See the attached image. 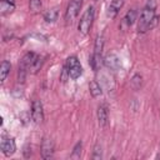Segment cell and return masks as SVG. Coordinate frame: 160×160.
<instances>
[{"label":"cell","mask_w":160,"mask_h":160,"mask_svg":"<svg viewBox=\"0 0 160 160\" xmlns=\"http://www.w3.org/2000/svg\"><path fill=\"white\" fill-rule=\"evenodd\" d=\"M159 22V16L156 15L155 5L150 2L141 10L140 16L138 19V32L145 34L150 30H152Z\"/></svg>","instance_id":"6da1fadb"},{"label":"cell","mask_w":160,"mask_h":160,"mask_svg":"<svg viewBox=\"0 0 160 160\" xmlns=\"http://www.w3.org/2000/svg\"><path fill=\"white\" fill-rule=\"evenodd\" d=\"M38 56H39V55L35 54L34 51H29V52H26V54L21 58L20 64H19V71H18V80H19V82H20V81L22 82V81L25 80L28 72H30V70H31V68H32L35 60L38 59Z\"/></svg>","instance_id":"7a4b0ae2"},{"label":"cell","mask_w":160,"mask_h":160,"mask_svg":"<svg viewBox=\"0 0 160 160\" xmlns=\"http://www.w3.org/2000/svg\"><path fill=\"white\" fill-rule=\"evenodd\" d=\"M94 20H95V8L88 6V9L84 11V14L81 15V18L79 20V25H78L79 32L82 35H88L92 28Z\"/></svg>","instance_id":"3957f363"},{"label":"cell","mask_w":160,"mask_h":160,"mask_svg":"<svg viewBox=\"0 0 160 160\" xmlns=\"http://www.w3.org/2000/svg\"><path fill=\"white\" fill-rule=\"evenodd\" d=\"M65 68H66V71H68L69 78L72 79V80H76V79L80 78L81 74H82V66H81L80 60L78 59L76 55H70V56L66 59Z\"/></svg>","instance_id":"277c9868"},{"label":"cell","mask_w":160,"mask_h":160,"mask_svg":"<svg viewBox=\"0 0 160 160\" xmlns=\"http://www.w3.org/2000/svg\"><path fill=\"white\" fill-rule=\"evenodd\" d=\"M82 1L84 0H70L69 1L65 14H64V20L66 24H72L74 20L78 18V15L80 14V10L82 8Z\"/></svg>","instance_id":"5b68a950"},{"label":"cell","mask_w":160,"mask_h":160,"mask_svg":"<svg viewBox=\"0 0 160 160\" xmlns=\"http://www.w3.org/2000/svg\"><path fill=\"white\" fill-rule=\"evenodd\" d=\"M55 152V144L54 140L49 136H44L41 140V145H40V155L44 160L51 159L54 156Z\"/></svg>","instance_id":"8992f818"},{"label":"cell","mask_w":160,"mask_h":160,"mask_svg":"<svg viewBox=\"0 0 160 160\" xmlns=\"http://www.w3.org/2000/svg\"><path fill=\"white\" fill-rule=\"evenodd\" d=\"M30 115H31V120L35 124H41L44 121V106L39 99H35L31 102Z\"/></svg>","instance_id":"52a82bcc"},{"label":"cell","mask_w":160,"mask_h":160,"mask_svg":"<svg viewBox=\"0 0 160 160\" xmlns=\"http://www.w3.org/2000/svg\"><path fill=\"white\" fill-rule=\"evenodd\" d=\"M0 149H1V152L5 155V156H11L15 154L16 151V142L14 140V138H10V136H1V140H0Z\"/></svg>","instance_id":"ba28073f"},{"label":"cell","mask_w":160,"mask_h":160,"mask_svg":"<svg viewBox=\"0 0 160 160\" xmlns=\"http://www.w3.org/2000/svg\"><path fill=\"white\" fill-rule=\"evenodd\" d=\"M104 65H105L108 69L112 70V71H119V70H121V68H122L121 59H120L116 54H114V52H110V54H108V55L104 58Z\"/></svg>","instance_id":"9c48e42d"},{"label":"cell","mask_w":160,"mask_h":160,"mask_svg":"<svg viewBox=\"0 0 160 160\" xmlns=\"http://www.w3.org/2000/svg\"><path fill=\"white\" fill-rule=\"evenodd\" d=\"M96 118H98V124L100 128L105 129L109 124V108L105 102H101L98 106L96 110Z\"/></svg>","instance_id":"30bf717a"},{"label":"cell","mask_w":160,"mask_h":160,"mask_svg":"<svg viewBox=\"0 0 160 160\" xmlns=\"http://www.w3.org/2000/svg\"><path fill=\"white\" fill-rule=\"evenodd\" d=\"M124 4H125V0H111L108 8V16L110 19H115L120 12V10L122 9Z\"/></svg>","instance_id":"8fae6325"},{"label":"cell","mask_w":160,"mask_h":160,"mask_svg":"<svg viewBox=\"0 0 160 160\" xmlns=\"http://www.w3.org/2000/svg\"><path fill=\"white\" fill-rule=\"evenodd\" d=\"M136 20H138V11H136V9H130V10L125 14V16L122 18L121 25H122L125 29H128V28L132 26Z\"/></svg>","instance_id":"7c38bea8"},{"label":"cell","mask_w":160,"mask_h":160,"mask_svg":"<svg viewBox=\"0 0 160 160\" xmlns=\"http://www.w3.org/2000/svg\"><path fill=\"white\" fill-rule=\"evenodd\" d=\"M16 5L15 0H0V14L1 15H9L14 12Z\"/></svg>","instance_id":"4fadbf2b"},{"label":"cell","mask_w":160,"mask_h":160,"mask_svg":"<svg viewBox=\"0 0 160 160\" xmlns=\"http://www.w3.org/2000/svg\"><path fill=\"white\" fill-rule=\"evenodd\" d=\"M89 64L91 66V69L96 72L100 70V68L104 65V59H102V54H95L92 52V55L89 59Z\"/></svg>","instance_id":"5bb4252c"},{"label":"cell","mask_w":160,"mask_h":160,"mask_svg":"<svg viewBox=\"0 0 160 160\" xmlns=\"http://www.w3.org/2000/svg\"><path fill=\"white\" fill-rule=\"evenodd\" d=\"M44 20L46 22H55L59 18V8H51L44 12Z\"/></svg>","instance_id":"9a60e30c"},{"label":"cell","mask_w":160,"mask_h":160,"mask_svg":"<svg viewBox=\"0 0 160 160\" xmlns=\"http://www.w3.org/2000/svg\"><path fill=\"white\" fill-rule=\"evenodd\" d=\"M89 92H90V95H91L94 99H96V98H99V96L102 95L101 86H100V84H99L96 80H92V81L89 82Z\"/></svg>","instance_id":"2e32d148"},{"label":"cell","mask_w":160,"mask_h":160,"mask_svg":"<svg viewBox=\"0 0 160 160\" xmlns=\"http://www.w3.org/2000/svg\"><path fill=\"white\" fill-rule=\"evenodd\" d=\"M10 70H11V64L8 60H2L1 65H0V80H1V82H4L6 80L8 75L10 74Z\"/></svg>","instance_id":"e0dca14e"},{"label":"cell","mask_w":160,"mask_h":160,"mask_svg":"<svg viewBox=\"0 0 160 160\" xmlns=\"http://www.w3.org/2000/svg\"><path fill=\"white\" fill-rule=\"evenodd\" d=\"M104 44H105L104 36L102 35H98L96 39H95V42H94V51L92 52H95V54H102Z\"/></svg>","instance_id":"ac0fdd59"},{"label":"cell","mask_w":160,"mask_h":160,"mask_svg":"<svg viewBox=\"0 0 160 160\" xmlns=\"http://www.w3.org/2000/svg\"><path fill=\"white\" fill-rule=\"evenodd\" d=\"M130 85L134 90H139L142 86V76L140 74H135L131 79H130Z\"/></svg>","instance_id":"d6986e66"},{"label":"cell","mask_w":160,"mask_h":160,"mask_svg":"<svg viewBox=\"0 0 160 160\" xmlns=\"http://www.w3.org/2000/svg\"><path fill=\"white\" fill-rule=\"evenodd\" d=\"M42 8L41 0H29V10L31 12H38Z\"/></svg>","instance_id":"ffe728a7"},{"label":"cell","mask_w":160,"mask_h":160,"mask_svg":"<svg viewBox=\"0 0 160 160\" xmlns=\"http://www.w3.org/2000/svg\"><path fill=\"white\" fill-rule=\"evenodd\" d=\"M81 150H82V142H81V141H78V142L75 144L74 149H72V152H71L70 158H72V159H79V158L81 156Z\"/></svg>","instance_id":"44dd1931"},{"label":"cell","mask_w":160,"mask_h":160,"mask_svg":"<svg viewBox=\"0 0 160 160\" xmlns=\"http://www.w3.org/2000/svg\"><path fill=\"white\" fill-rule=\"evenodd\" d=\"M91 158H92L94 160H100V159L102 158V148H101L100 144H95V146H94V149H92V155H91Z\"/></svg>","instance_id":"7402d4cb"},{"label":"cell","mask_w":160,"mask_h":160,"mask_svg":"<svg viewBox=\"0 0 160 160\" xmlns=\"http://www.w3.org/2000/svg\"><path fill=\"white\" fill-rule=\"evenodd\" d=\"M92 1H94V2H96V1H99V0H92Z\"/></svg>","instance_id":"603a6c76"}]
</instances>
